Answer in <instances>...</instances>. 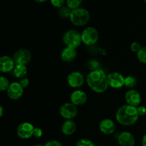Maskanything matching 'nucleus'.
Returning a JSON list of instances; mask_svg holds the SVG:
<instances>
[{"mask_svg": "<svg viewBox=\"0 0 146 146\" xmlns=\"http://www.w3.org/2000/svg\"><path fill=\"white\" fill-rule=\"evenodd\" d=\"M44 146H63V145L59 141L53 140V141H48L45 145H44Z\"/></svg>", "mask_w": 146, "mask_h": 146, "instance_id": "nucleus-28", "label": "nucleus"}, {"mask_svg": "<svg viewBox=\"0 0 146 146\" xmlns=\"http://www.w3.org/2000/svg\"><path fill=\"white\" fill-rule=\"evenodd\" d=\"M108 85L112 88H119L124 86L125 78L120 73L113 72L108 76Z\"/></svg>", "mask_w": 146, "mask_h": 146, "instance_id": "nucleus-11", "label": "nucleus"}, {"mask_svg": "<svg viewBox=\"0 0 146 146\" xmlns=\"http://www.w3.org/2000/svg\"><path fill=\"white\" fill-rule=\"evenodd\" d=\"M66 3V5L68 8L74 10L79 8L80 5L82 3V1L81 0H67Z\"/></svg>", "mask_w": 146, "mask_h": 146, "instance_id": "nucleus-22", "label": "nucleus"}, {"mask_svg": "<svg viewBox=\"0 0 146 146\" xmlns=\"http://www.w3.org/2000/svg\"><path fill=\"white\" fill-rule=\"evenodd\" d=\"M3 113H4V109H3L2 106H0V117L2 116Z\"/></svg>", "mask_w": 146, "mask_h": 146, "instance_id": "nucleus-33", "label": "nucleus"}, {"mask_svg": "<svg viewBox=\"0 0 146 146\" xmlns=\"http://www.w3.org/2000/svg\"><path fill=\"white\" fill-rule=\"evenodd\" d=\"M141 48L142 47L141 46V44L138 42H133L131 45V49L133 52L138 53Z\"/></svg>", "mask_w": 146, "mask_h": 146, "instance_id": "nucleus-27", "label": "nucleus"}, {"mask_svg": "<svg viewBox=\"0 0 146 146\" xmlns=\"http://www.w3.org/2000/svg\"><path fill=\"white\" fill-rule=\"evenodd\" d=\"M33 146H44V145H40V144H36V145H34Z\"/></svg>", "mask_w": 146, "mask_h": 146, "instance_id": "nucleus-35", "label": "nucleus"}, {"mask_svg": "<svg viewBox=\"0 0 146 146\" xmlns=\"http://www.w3.org/2000/svg\"><path fill=\"white\" fill-rule=\"evenodd\" d=\"M14 59L8 56H4L0 58V71L4 73H8L14 70Z\"/></svg>", "mask_w": 146, "mask_h": 146, "instance_id": "nucleus-13", "label": "nucleus"}, {"mask_svg": "<svg viewBox=\"0 0 146 146\" xmlns=\"http://www.w3.org/2000/svg\"><path fill=\"white\" fill-rule=\"evenodd\" d=\"M67 82L72 88H78L84 84V77L80 72L73 71L67 77Z\"/></svg>", "mask_w": 146, "mask_h": 146, "instance_id": "nucleus-10", "label": "nucleus"}, {"mask_svg": "<svg viewBox=\"0 0 146 146\" xmlns=\"http://www.w3.org/2000/svg\"><path fill=\"white\" fill-rule=\"evenodd\" d=\"M63 40L66 45L68 47L76 48L78 46H80L81 40V34H80L76 30H68L63 36Z\"/></svg>", "mask_w": 146, "mask_h": 146, "instance_id": "nucleus-4", "label": "nucleus"}, {"mask_svg": "<svg viewBox=\"0 0 146 146\" xmlns=\"http://www.w3.org/2000/svg\"><path fill=\"white\" fill-rule=\"evenodd\" d=\"M116 120L123 125H131L137 122L139 117L136 107L124 105L120 107L116 112Z\"/></svg>", "mask_w": 146, "mask_h": 146, "instance_id": "nucleus-2", "label": "nucleus"}, {"mask_svg": "<svg viewBox=\"0 0 146 146\" xmlns=\"http://www.w3.org/2000/svg\"><path fill=\"white\" fill-rule=\"evenodd\" d=\"M51 3L54 7L60 9L64 7V4H65V1L64 0H51Z\"/></svg>", "mask_w": 146, "mask_h": 146, "instance_id": "nucleus-26", "label": "nucleus"}, {"mask_svg": "<svg viewBox=\"0 0 146 146\" xmlns=\"http://www.w3.org/2000/svg\"><path fill=\"white\" fill-rule=\"evenodd\" d=\"M137 84V80L135 77L132 76H127L125 78V82H124V86L127 88H133L135 85Z\"/></svg>", "mask_w": 146, "mask_h": 146, "instance_id": "nucleus-21", "label": "nucleus"}, {"mask_svg": "<svg viewBox=\"0 0 146 146\" xmlns=\"http://www.w3.org/2000/svg\"><path fill=\"white\" fill-rule=\"evenodd\" d=\"M137 56L141 63L146 64V46L141 48V50L137 53Z\"/></svg>", "mask_w": 146, "mask_h": 146, "instance_id": "nucleus-23", "label": "nucleus"}, {"mask_svg": "<svg viewBox=\"0 0 146 146\" xmlns=\"http://www.w3.org/2000/svg\"><path fill=\"white\" fill-rule=\"evenodd\" d=\"M118 145L120 146H134L135 138L129 132H123L118 138Z\"/></svg>", "mask_w": 146, "mask_h": 146, "instance_id": "nucleus-14", "label": "nucleus"}, {"mask_svg": "<svg viewBox=\"0 0 146 146\" xmlns=\"http://www.w3.org/2000/svg\"><path fill=\"white\" fill-rule=\"evenodd\" d=\"M42 130L41 128H34V136L36 137V138H41L42 136Z\"/></svg>", "mask_w": 146, "mask_h": 146, "instance_id": "nucleus-30", "label": "nucleus"}, {"mask_svg": "<svg viewBox=\"0 0 146 146\" xmlns=\"http://www.w3.org/2000/svg\"><path fill=\"white\" fill-rule=\"evenodd\" d=\"M27 73V66L24 65H16L13 70V74L17 78H23Z\"/></svg>", "mask_w": 146, "mask_h": 146, "instance_id": "nucleus-19", "label": "nucleus"}, {"mask_svg": "<svg viewBox=\"0 0 146 146\" xmlns=\"http://www.w3.org/2000/svg\"><path fill=\"white\" fill-rule=\"evenodd\" d=\"M76 130V125L75 122L72 120H67L61 126V131L64 134L66 135H72L74 133Z\"/></svg>", "mask_w": 146, "mask_h": 146, "instance_id": "nucleus-18", "label": "nucleus"}, {"mask_svg": "<svg viewBox=\"0 0 146 146\" xmlns=\"http://www.w3.org/2000/svg\"><path fill=\"white\" fill-rule=\"evenodd\" d=\"M76 146H95L92 141L88 139H81L76 143Z\"/></svg>", "mask_w": 146, "mask_h": 146, "instance_id": "nucleus-25", "label": "nucleus"}, {"mask_svg": "<svg viewBox=\"0 0 146 146\" xmlns=\"http://www.w3.org/2000/svg\"><path fill=\"white\" fill-rule=\"evenodd\" d=\"M88 86L96 93H103L108 88V76L102 69L93 70L87 76Z\"/></svg>", "mask_w": 146, "mask_h": 146, "instance_id": "nucleus-1", "label": "nucleus"}, {"mask_svg": "<svg viewBox=\"0 0 146 146\" xmlns=\"http://www.w3.org/2000/svg\"><path fill=\"white\" fill-rule=\"evenodd\" d=\"M36 2H38V3H41V2H45V0H44V1H38V0H36Z\"/></svg>", "mask_w": 146, "mask_h": 146, "instance_id": "nucleus-34", "label": "nucleus"}, {"mask_svg": "<svg viewBox=\"0 0 146 146\" xmlns=\"http://www.w3.org/2000/svg\"><path fill=\"white\" fill-rule=\"evenodd\" d=\"M34 125L29 123H22L17 128V135L22 139H28L34 135Z\"/></svg>", "mask_w": 146, "mask_h": 146, "instance_id": "nucleus-8", "label": "nucleus"}, {"mask_svg": "<svg viewBox=\"0 0 146 146\" xmlns=\"http://www.w3.org/2000/svg\"><path fill=\"white\" fill-rule=\"evenodd\" d=\"M71 101L75 106H81L85 104L87 101V95L84 91L76 90L71 95Z\"/></svg>", "mask_w": 146, "mask_h": 146, "instance_id": "nucleus-15", "label": "nucleus"}, {"mask_svg": "<svg viewBox=\"0 0 146 146\" xmlns=\"http://www.w3.org/2000/svg\"><path fill=\"white\" fill-rule=\"evenodd\" d=\"M71 11L72 10L71 9L68 8V7H62L61 8L59 9L58 10V15L60 16L61 17L64 19H67V18H70L71 14Z\"/></svg>", "mask_w": 146, "mask_h": 146, "instance_id": "nucleus-20", "label": "nucleus"}, {"mask_svg": "<svg viewBox=\"0 0 146 146\" xmlns=\"http://www.w3.org/2000/svg\"><path fill=\"white\" fill-rule=\"evenodd\" d=\"M59 112L63 118L71 120L76 116L78 110L76 106L72 103H66L61 106Z\"/></svg>", "mask_w": 146, "mask_h": 146, "instance_id": "nucleus-7", "label": "nucleus"}, {"mask_svg": "<svg viewBox=\"0 0 146 146\" xmlns=\"http://www.w3.org/2000/svg\"><path fill=\"white\" fill-rule=\"evenodd\" d=\"M9 85V82L7 78L4 76L0 77V90L1 91H4L8 89Z\"/></svg>", "mask_w": 146, "mask_h": 146, "instance_id": "nucleus-24", "label": "nucleus"}, {"mask_svg": "<svg viewBox=\"0 0 146 146\" xmlns=\"http://www.w3.org/2000/svg\"><path fill=\"white\" fill-rule=\"evenodd\" d=\"M142 145L146 146V134L143 135V137L142 138Z\"/></svg>", "mask_w": 146, "mask_h": 146, "instance_id": "nucleus-32", "label": "nucleus"}, {"mask_svg": "<svg viewBox=\"0 0 146 146\" xmlns=\"http://www.w3.org/2000/svg\"><path fill=\"white\" fill-rule=\"evenodd\" d=\"M24 92V88L19 82H13L7 89V95L12 100H17L21 97Z\"/></svg>", "mask_w": 146, "mask_h": 146, "instance_id": "nucleus-9", "label": "nucleus"}, {"mask_svg": "<svg viewBox=\"0 0 146 146\" xmlns=\"http://www.w3.org/2000/svg\"><path fill=\"white\" fill-rule=\"evenodd\" d=\"M100 131L105 135H111L113 133L115 130V124L112 120L104 119L99 125Z\"/></svg>", "mask_w": 146, "mask_h": 146, "instance_id": "nucleus-16", "label": "nucleus"}, {"mask_svg": "<svg viewBox=\"0 0 146 146\" xmlns=\"http://www.w3.org/2000/svg\"><path fill=\"white\" fill-rule=\"evenodd\" d=\"M90 19L89 12L84 8L76 9L71 11L70 20L76 26H84L88 22Z\"/></svg>", "mask_w": 146, "mask_h": 146, "instance_id": "nucleus-3", "label": "nucleus"}, {"mask_svg": "<svg viewBox=\"0 0 146 146\" xmlns=\"http://www.w3.org/2000/svg\"><path fill=\"white\" fill-rule=\"evenodd\" d=\"M31 53L25 48H19L14 53L13 56V59L17 65L26 66L31 61Z\"/></svg>", "mask_w": 146, "mask_h": 146, "instance_id": "nucleus-6", "label": "nucleus"}, {"mask_svg": "<svg viewBox=\"0 0 146 146\" xmlns=\"http://www.w3.org/2000/svg\"><path fill=\"white\" fill-rule=\"evenodd\" d=\"M138 109V113L140 115H145L146 114V107L145 106H140L137 108Z\"/></svg>", "mask_w": 146, "mask_h": 146, "instance_id": "nucleus-31", "label": "nucleus"}, {"mask_svg": "<svg viewBox=\"0 0 146 146\" xmlns=\"http://www.w3.org/2000/svg\"><path fill=\"white\" fill-rule=\"evenodd\" d=\"M77 52L76 48L71 47H66L62 50L61 54V59L66 62H71L76 57Z\"/></svg>", "mask_w": 146, "mask_h": 146, "instance_id": "nucleus-17", "label": "nucleus"}, {"mask_svg": "<svg viewBox=\"0 0 146 146\" xmlns=\"http://www.w3.org/2000/svg\"><path fill=\"white\" fill-rule=\"evenodd\" d=\"M145 4H146V0H145Z\"/></svg>", "mask_w": 146, "mask_h": 146, "instance_id": "nucleus-36", "label": "nucleus"}, {"mask_svg": "<svg viewBox=\"0 0 146 146\" xmlns=\"http://www.w3.org/2000/svg\"><path fill=\"white\" fill-rule=\"evenodd\" d=\"M98 39V31L94 27H88L83 31L81 40L88 46L96 44Z\"/></svg>", "mask_w": 146, "mask_h": 146, "instance_id": "nucleus-5", "label": "nucleus"}, {"mask_svg": "<svg viewBox=\"0 0 146 146\" xmlns=\"http://www.w3.org/2000/svg\"><path fill=\"white\" fill-rule=\"evenodd\" d=\"M125 101L128 105L136 107L140 104L141 101V97L139 93L135 90H130L125 94Z\"/></svg>", "mask_w": 146, "mask_h": 146, "instance_id": "nucleus-12", "label": "nucleus"}, {"mask_svg": "<svg viewBox=\"0 0 146 146\" xmlns=\"http://www.w3.org/2000/svg\"><path fill=\"white\" fill-rule=\"evenodd\" d=\"M19 83L20 85H21L24 88H27V87L29 86V81L28 78H21V80L19 81Z\"/></svg>", "mask_w": 146, "mask_h": 146, "instance_id": "nucleus-29", "label": "nucleus"}]
</instances>
